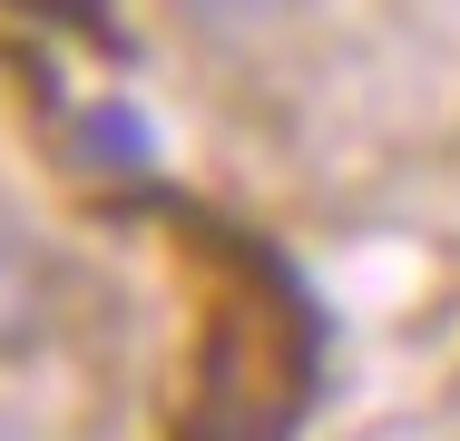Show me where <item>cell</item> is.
<instances>
[{"label": "cell", "mask_w": 460, "mask_h": 441, "mask_svg": "<svg viewBox=\"0 0 460 441\" xmlns=\"http://www.w3.org/2000/svg\"><path fill=\"white\" fill-rule=\"evenodd\" d=\"M294 10H304V0H167V20H177L196 50H216V59L265 50L275 30H294Z\"/></svg>", "instance_id": "7a4b0ae2"}, {"label": "cell", "mask_w": 460, "mask_h": 441, "mask_svg": "<svg viewBox=\"0 0 460 441\" xmlns=\"http://www.w3.org/2000/svg\"><path fill=\"white\" fill-rule=\"evenodd\" d=\"M0 441H40V432H30V422H20V412H0Z\"/></svg>", "instance_id": "3957f363"}, {"label": "cell", "mask_w": 460, "mask_h": 441, "mask_svg": "<svg viewBox=\"0 0 460 441\" xmlns=\"http://www.w3.org/2000/svg\"><path fill=\"white\" fill-rule=\"evenodd\" d=\"M69 256L20 216V206H0V363H30V353L59 344V324H69Z\"/></svg>", "instance_id": "6da1fadb"}]
</instances>
